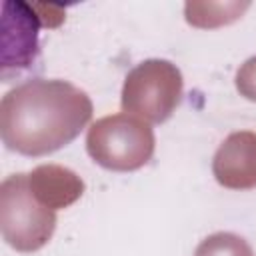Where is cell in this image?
Returning a JSON list of instances; mask_svg holds the SVG:
<instances>
[{"mask_svg": "<svg viewBox=\"0 0 256 256\" xmlns=\"http://www.w3.org/2000/svg\"><path fill=\"white\" fill-rule=\"evenodd\" d=\"M92 118V100L66 80L32 78L2 96V142L24 156H46L70 144Z\"/></svg>", "mask_w": 256, "mask_h": 256, "instance_id": "cell-1", "label": "cell"}, {"mask_svg": "<svg viewBox=\"0 0 256 256\" xmlns=\"http://www.w3.org/2000/svg\"><path fill=\"white\" fill-rule=\"evenodd\" d=\"M154 146L156 138L150 124L126 112L96 120L86 134V150L90 158L114 172L142 168L152 158Z\"/></svg>", "mask_w": 256, "mask_h": 256, "instance_id": "cell-2", "label": "cell"}, {"mask_svg": "<svg viewBox=\"0 0 256 256\" xmlns=\"http://www.w3.org/2000/svg\"><path fill=\"white\" fill-rule=\"evenodd\" d=\"M56 210L44 206L30 190L28 174H12L0 184V232L18 252H36L52 238Z\"/></svg>", "mask_w": 256, "mask_h": 256, "instance_id": "cell-3", "label": "cell"}, {"mask_svg": "<svg viewBox=\"0 0 256 256\" xmlns=\"http://www.w3.org/2000/svg\"><path fill=\"white\" fill-rule=\"evenodd\" d=\"M184 80L176 64L150 58L136 64L122 84V110L148 124L166 122L182 100Z\"/></svg>", "mask_w": 256, "mask_h": 256, "instance_id": "cell-4", "label": "cell"}, {"mask_svg": "<svg viewBox=\"0 0 256 256\" xmlns=\"http://www.w3.org/2000/svg\"><path fill=\"white\" fill-rule=\"evenodd\" d=\"M2 56H0V74L8 82L22 70H28L38 54L40 40L38 30L42 26L32 4L22 0H4L2 2Z\"/></svg>", "mask_w": 256, "mask_h": 256, "instance_id": "cell-5", "label": "cell"}, {"mask_svg": "<svg viewBox=\"0 0 256 256\" xmlns=\"http://www.w3.org/2000/svg\"><path fill=\"white\" fill-rule=\"evenodd\" d=\"M212 172L224 188H256V132H232L218 146L212 160Z\"/></svg>", "mask_w": 256, "mask_h": 256, "instance_id": "cell-6", "label": "cell"}, {"mask_svg": "<svg viewBox=\"0 0 256 256\" xmlns=\"http://www.w3.org/2000/svg\"><path fill=\"white\" fill-rule=\"evenodd\" d=\"M32 194L48 208L60 210L74 204L84 194V180L60 164H42L28 174Z\"/></svg>", "mask_w": 256, "mask_h": 256, "instance_id": "cell-7", "label": "cell"}, {"mask_svg": "<svg viewBox=\"0 0 256 256\" xmlns=\"http://www.w3.org/2000/svg\"><path fill=\"white\" fill-rule=\"evenodd\" d=\"M250 8L248 0H226V2H198V0H190L184 6V16L186 22L190 26L196 28H218V26H226L238 18H242V14Z\"/></svg>", "mask_w": 256, "mask_h": 256, "instance_id": "cell-8", "label": "cell"}, {"mask_svg": "<svg viewBox=\"0 0 256 256\" xmlns=\"http://www.w3.org/2000/svg\"><path fill=\"white\" fill-rule=\"evenodd\" d=\"M194 256H254V252L242 236L232 232H216L198 244Z\"/></svg>", "mask_w": 256, "mask_h": 256, "instance_id": "cell-9", "label": "cell"}, {"mask_svg": "<svg viewBox=\"0 0 256 256\" xmlns=\"http://www.w3.org/2000/svg\"><path fill=\"white\" fill-rule=\"evenodd\" d=\"M234 82H236V90L240 92V96L256 102V56L248 58L238 68Z\"/></svg>", "mask_w": 256, "mask_h": 256, "instance_id": "cell-10", "label": "cell"}]
</instances>
